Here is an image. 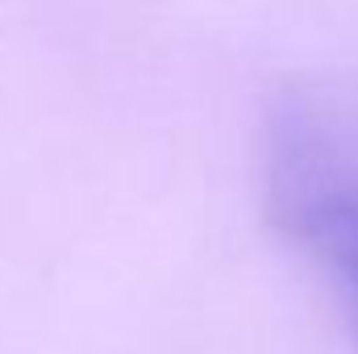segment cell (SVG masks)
Masks as SVG:
<instances>
[{
  "instance_id": "cell-1",
  "label": "cell",
  "mask_w": 358,
  "mask_h": 354,
  "mask_svg": "<svg viewBox=\"0 0 358 354\" xmlns=\"http://www.w3.org/2000/svg\"><path fill=\"white\" fill-rule=\"evenodd\" d=\"M267 213L304 250L358 221V76H308L275 96L263 142Z\"/></svg>"
},
{
  "instance_id": "cell-2",
  "label": "cell",
  "mask_w": 358,
  "mask_h": 354,
  "mask_svg": "<svg viewBox=\"0 0 358 354\" xmlns=\"http://www.w3.org/2000/svg\"><path fill=\"white\" fill-rule=\"evenodd\" d=\"M308 255H317L321 263L342 279V292L350 296V304H355V313H358V221L346 225V229H338V234H329Z\"/></svg>"
}]
</instances>
